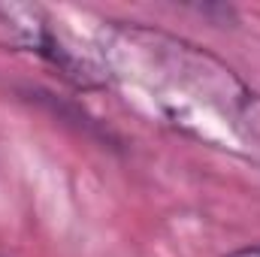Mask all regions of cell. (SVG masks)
<instances>
[{
	"label": "cell",
	"mask_w": 260,
	"mask_h": 257,
	"mask_svg": "<svg viewBox=\"0 0 260 257\" xmlns=\"http://www.w3.org/2000/svg\"><path fill=\"white\" fill-rule=\"evenodd\" d=\"M230 257H260V248H245V251H236Z\"/></svg>",
	"instance_id": "2"
},
{
	"label": "cell",
	"mask_w": 260,
	"mask_h": 257,
	"mask_svg": "<svg viewBox=\"0 0 260 257\" xmlns=\"http://www.w3.org/2000/svg\"><path fill=\"white\" fill-rule=\"evenodd\" d=\"M82 85H109L142 115L260 164V91L185 37L100 21L82 30Z\"/></svg>",
	"instance_id": "1"
}]
</instances>
